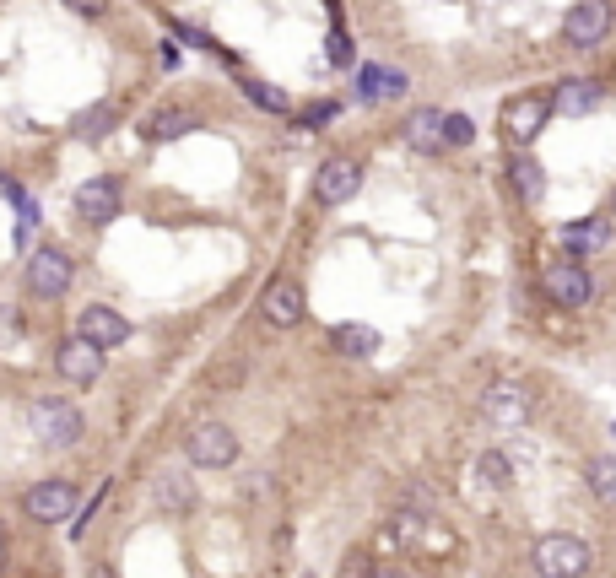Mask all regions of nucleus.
Wrapping results in <instances>:
<instances>
[{
    "instance_id": "25",
    "label": "nucleus",
    "mask_w": 616,
    "mask_h": 578,
    "mask_svg": "<svg viewBox=\"0 0 616 578\" xmlns=\"http://www.w3.org/2000/svg\"><path fill=\"white\" fill-rule=\"evenodd\" d=\"M244 98L254 103V109H265V114H287V92L271 87V82H254V76H244Z\"/></svg>"
},
{
    "instance_id": "18",
    "label": "nucleus",
    "mask_w": 616,
    "mask_h": 578,
    "mask_svg": "<svg viewBox=\"0 0 616 578\" xmlns=\"http://www.w3.org/2000/svg\"><path fill=\"white\" fill-rule=\"evenodd\" d=\"M400 136H406L411 152H438V146H444V114H438V109H417L406 119Z\"/></svg>"
},
{
    "instance_id": "16",
    "label": "nucleus",
    "mask_w": 616,
    "mask_h": 578,
    "mask_svg": "<svg viewBox=\"0 0 616 578\" xmlns=\"http://www.w3.org/2000/svg\"><path fill=\"white\" fill-rule=\"evenodd\" d=\"M562 249H568V254H600V249H611V222L606 217L568 222V227H562Z\"/></svg>"
},
{
    "instance_id": "24",
    "label": "nucleus",
    "mask_w": 616,
    "mask_h": 578,
    "mask_svg": "<svg viewBox=\"0 0 616 578\" xmlns=\"http://www.w3.org/2000/svg\"><path fill=\"white\" fill-rule=\"evenodd\" d=\"M476 481H487V487H508V481H514V460L498 454V449L476 454Z\"/></svg>"
},
{
    "instance_id": "12",
    "label": "nucleus",
    "mask_w": 616,
    "mask_h": 578,
    "mask_svg": "<svg viewBox=\"0 0 616 578\" xmlns=\"http://www.w3.org/2000/svg\"><path fill=\"white\" fill-rule=\"evenodd\" d=\"M55 368H60V379H71V384H98L103 379V352L92 341H82V335H71V341H60Z\"/></svg>"
},
{
    "instance_id": "11",
    "label": "nucleus",
    "mask_w": 616,
    "mask_h": 578,
    "mask_svg": "<svg viewBox=\"0 0 616 578\" xmlns=\"http://www.w3.org/2000/svg\"><path fill=\"white\" fill-rule=\"evenodd\" d=\"M541 287H546V298H552L557 308H584L589 298H595V281H589V271L579 260H562V265H546V276H541Z\"/></svg>"
},
{
    "instance_id": "35",
    "label": "nucleus",
    "mask_w": 616,
    "mask_h": 578,
    "mask_svg": "<svg viewBox=\"0 0 616 578\" xmlns=\"http://www.w3.org/2000/svg\"><path fill=\"white\" fill-rule=\"evenodd\" d=\"M611 211H616V200H611Z\"/></svg>"
},
{
    "instance_id": "17",
    "label": "nucleus",
    "mask_w": 616,
    "mask_h": 578,
    "mask_svg": "<svg viewBox=\"0 0 616 578\" xmlns=\"http://www.w3.org/2000/svg\"><path fill=\"white\" fill-rule=\"evenodd\" d=\"M600 98H606V87H600V82H562V87L552 92V114H568V119L595 114Z\"/></svg>"
},
{
    "instance_id": "27",
    "label": "nucleus",
    "mask_w": 616,
    "mask_h": 578,
    "mask_svg": "<svg viewBox=\"0 0 616 578\" xmlns=\"http://www.w3.org/2000/svg\"><path fill=\"white\" fill-rule=\"evenodd\" d=\"M476 141V125L465 114H444V146H471Z\"/></svg>"
},
{
    "instance_id": "19",
    "label": "nucleus",
    "mask_w": 616,
    "mask_h": 578,
    "mask_svg": "<svg viewBox=\"0 0 616 578\" xmlns=\"http://www.w3.org/2000/svg\"><path fill=\"white\" fill-rule=\"evenodd\" d=\"M195 125H200V119H195L190 109H157V114H152V119H146V125H141V136L163 146V141H179V136H190Z\"/></svg>"
},
{
    "instance_id": "15",
    "label": "nucleus",
    "mask_w": 616,
    "mask_h": 578,
    "mask_svg": "<svg viewBox=\"0 0 616 578\" xmlns=\"http://www.w3.org/2000/svg\"><path fill=\"white\" fill-rule=\"evenodd\" d=\"M406 87H411L406 71H395V65H363V71H357V98H363V103L400 98Z\"/></svg>"
},
{
    "instance_id": "26",
    "label": "nucleus",
    "mask_w": 616,
    "mask_h": 578,
    "mask_svg": "<svg viewBox=\"0 0 616 578\" xmlns=\"http://www.w3.org/2000/svg\"><path fill=\"white\" fill-rule=\"evenodd\" d=\"M589 487H595L600 503H616V454H600V460H589Z\"/></svg>"
},
{
    "instance_id": "22",
    "label": "nucleus",
    "mask_w": 616,
    "mask_h": 578,
    "mask_svg": "<svg viewBox=\"0 0 616 578\" xmlns=\"http://www.w3.org/2000/svg\"><path fill=\"white\" fill-rule=\"evenodd\" d=\"M330 346H336L341 357H373L379 352V330L373 325H336L330 330Z\"/></svg>"
},
{
    "instance_id": "31",
    "label": "nucleus",
    "mask_w": 616,
    "mask_h": 578,
    "mask_svg": "<svg viewBox=\"0 0 616 578\" xmlns=\"http://www.w3.org/2000/svg\"><path fill=\"white\" fill-rule=\"evenodd\" d=\"M368 578H406V568H395V562H384V568H373Z\"/></svg>"
},
{
    "instance_id": "2",
    "label": "nucleus",
    "mask_w": 616,
    "mask_h": 578,
    "mask_svg": "<svg viewBox=\"0 0 616 578\" xmlns=\"http://www.w3.org/2000/svg\"><path fill=\"white\" fill-rule=\"evenodd\" d=\"M535 578H584L589 573V546L579 535H541L530 551Z\"/></svg>"
},
{
    "instance_id": "32",
    "label": "nucleus",
    "mask_w": 616,
    "mask_h": 578,
    "mask_svg": "<svg viewBox=\"0 0 616 578\" xmlns=\"http://www.w3.org/2000/svg\"><path fill=\"white\" fill-rule=\"evenodd\" d=\"M0 568H6V541H0Z\"/></svg>"
},
{
    "instance_id": "23",
    "label": "nucleus",
    "mask_w": 616,
    "mask_h": 578,
    "mask_svg": "<svg viewBox=\"0 0 616 578\" xmlns=\"http://www.w3.org/2000/svg\"><path fill=\"white\" fill-rule=\"evenodd\" d=\"M157 503H163V508H190V503H195V487H190V476H179V470H168V476H157Z\"/></svg>"
},
{
    "instance_id": "4",
    "label": "nucleus",
    "mask_w": 616,
    "mask_h": 578,
    "mask_svg": "<svg viewBox=\"0 0 616 578\" xmlns=\"http://www.w3.org/2000/svg\"><path fill=\"white\" fill-rule=\"evenodd\" d=\"M184 454H190V465L200 470H227L238 460V433L227 422H200L190 438H184Z\"/></svg>"
},
{
    "instance_id": "33",
    "label": "nucleus",
    "mask_w": 616,
    "mask_h": 578,
    "mask_svg": "<svg viewBox=\"0 0 616 578\" xmlns=\"http://www.w3.org/2000/svg\"><path fill=\"white\" fill-rule=\"evenodd\" d=\"M611 443H616V422H611Z\"/></svg>"
},
{
    "instance_id": "7",
    "label": "nucleus",
    "mask_w": 616,
    "mask_h": 578,
    "mask_svg": "<svg viewBox=\"0 0 616 578\" xmlns=\"http://www.w3.org/2000/svg\"><path fill=\"white\" fill-rule=\"evenodd\" d=\"M260 314H265V325H276V330H298L303 314H308V292L292 276H276L260 298Z\"/></svg>"
},
{
    "instance_id": "14",
    "label": "nucleus",
    "mask_w": 616,
    "mask_h": 578,
    "mask_svg": "<svg viewBox=\"0 0 616 578\" xmlns=\"http://www.w3.org/2000/svg\"><path fill=\"white\" fill-rule=\"evenodd\" d=\"M606 33H611V6H606V0H579V6L568 11V44L589 49V44H600Z\"/></svg>"
},
{
    "instance_id": "21",
    "label": "nucleus",
    "mask_w": 616,
    "mask_h": 578,
    "mask_svg": "<svg viewBox=\"0 0 616 578\" xmlns=\"http://www.w3.org/2000/svg\"><path fill=\"white\" fill-rule=\"evenodd\" d=\"M508 179H514V195H519V200H530V206L546 195V168L535 163L530 152H519L514 163H508Z\"/></svg>"
},
{
    "instance_id": "10",
    "label": "nucleus",
    "mask_w": 616,
    "mask_h": 578,
    "mask_svg": "<svg viewBox=\"0 0 616 578\" xmlns=\"http://www.w3.org/2000/svg\"><path fill=\"white\" fill-rule=\"evenodd\" d=\"M76 335L92 341L98 352H114V346L130 341V319L119 314V308H109V303H87L82 319H76Z\"/></svg>"
},
{
    "instance_id": "34",
    "label": "nucleus",
    "mask_w": 616,
    "mask_h": 578,
    "mask_svg": "<svg viewBox=\"0 0 616 578\" xmlns=\"http://www.w3.org/2000/svg\"><path fill=\"white\" fill-rule=\"evenodd\" d=\"M0 541H6V530H0Z\"/></svg>"
},
{
    "instance_id": "28",
    "label": "nucleus",
    "mask_w": 616,
    "mask_h": 578,
    "mask_svg": "<svg viewBox=\"0 0 616 578\" xmlns=\"http://www.w3.org/2000/svg\"><path fill=\"white\" fill-rule=\"evenodd\" d=\"M330 65H352V38L330 33Z\"/></svg>"
},
{
    "instance_id": "13",
    "label": "nucleus",
    "mask_w": 616,
    "mask_h": 578,
    "mask_svg": "<svg viewBox=\"0 0 616 578\" xmlns=\"http://www.w3.org/2000/svg\"><path fill=\"white\" fill-rule=\"evenodd\" d=\"M481 416H487V422H503V427L525 422V416H530V395H525V384H508V379L487 384V389H481Z\"/></svg>"
},
{
    "instance_id": "3",
    "label": "nucleus",
    "mask_w": 616,
    "mask_h": 578,
    "mask_svg": "<svg viewBox=\"0 0 616 578\" xmlns=\"http://www.w3.org/2000/svg\"><path fill=\"white\" fill-rule=\"evenodd\" d=\"M546 119H552V98L546 92H525V98L503 103V136L519 146V152H530L535 136L546 130Z\"/></svg>"
},
{
    "instance_id": "8",
    "label": "nucleus",
    "mask_w": 616,
    "mask_h": 578,
    "mask_svg": "<svg viewBox=\"0 0 616 578\" xmlns=\"http://www.w3.org/2000/svg\"><path fill=\"white\" fill-rule=\"evenodd\" d=\"M119 206H125V190H119L114 173H98V179H87L82 190H76V217L92 222V227H109L119 217Z\"/></svg>"
},
{
    "instance_id": "5",
    "label": "nucleus",
    "mask_w": 616,
    "mask_h": 578,
    "mask_svg": "<svg viewBox=\"0 0 616 578\" xmlns=\"http://www.w3.org/2000/svg\"><path fill=\"white\" fill-rule=\"evenodd\" d=\"M71 281H76L71 254L55 249V244L33 249V260H28V292H33V298H65V292H71Z\"/></svg>"
},
{
    "instance_id": "30",
    "label": "nucleus",
    "mask_w": 616,
    "mask_h": 578,
    "mask_svg": "<svg viewBox=\"0 0 616 578\" xmlns=\"http://www.w3.org/2000/svg\"><path fill=\"white\" fill-rule=\"evenodd\" d=\"M325 119H336V103H319V109L308 114V125H325Z\"/></svg>"
},
{
    "instance_id": "1",
    "label": "nucleus",
    "mask_w": 616,
    "mask_h": 578,
    "mask_svg": "<svg viewBox=\"0 0 616 578\" xmlns=\"http://www.w3.org/2000/svg\"><path fill=\"white\" fill-rule=\"evenodd\" d=\"M28 427H33L38 443H55V449H76V443H82V411H76L71 400H55V395L33 400Z\"/></svg>"
},
{
    "instance_id": "20",
    "label": "nucleus",
    "mask_w": 616,
    "mask_h": 578,
    "mask_svg": "<svg viewBox=\"0 0 616 578\" xmlns=\"http://www.w3.org/2000/svg\"><path fill=\"white\" fill-rule=\"evenodd\" d=\"M114 125H119V103H92V109H82L71 119V136L76 141H103V136H114Z\"/></svg>"
},
{
    "instance_id": "6",
    "label": "nucleus",
    "mask_w": 616,
    "mask_h": 578,
    "mask_svg": "<svg viewBox=\"0 0 616 578\" xmlns=\"http://www.w3.org/2000/svg\"><path fill=\"white\" fill-rule=\"evenodd\" d=\"M22 508H28V519L38 524H60L76 514V481L65 476H49V481H33L28 497H22Z\"/></svg>"
},
{
    "instance_id": "9",
    "label": "nucleus",
    "mask_w": 616,
    "mask_h": 578,
    "mask_svg": "<svg viewBox=\"0 0 616 578\" xmlns=\"http://www.w3.org/2000/svg\"><path fill=\"white\" fill-rule=\"evenodd\" d=\"M357 190H363V168L352 163V157H325L314 173V200L319 206H346Z\"/></svg>"
},
{
    "instance_id": "29",
    "label": "nucleus",
    "mask_w": 616,
    "mask_h": 578,
    "mask_svg": "<svg viewBox=\"0 0 616 578\" xmlns=\"http://www.w3.org/2000/svg\"><path fill=\"white\" fill-rule=\"evenodd\" d=\"M65 6H71L76 17H103V11H109V0H65Z\"/></svg>"
}]
</instances>
